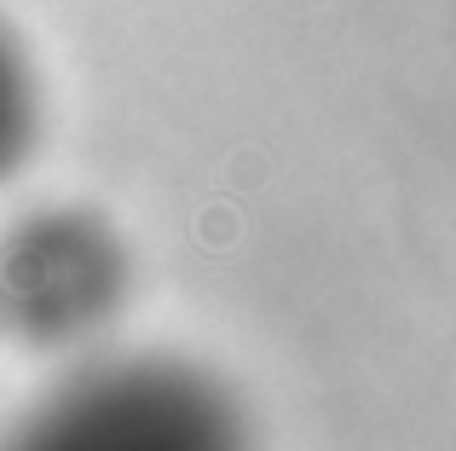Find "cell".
<instances>
[{
    "label": "cell",
    "instance_id": "6da1fadb",
    "mask_svg": "<svg viewBox=\"0 0 456 451\" xmlns=\"http://www.w3.org/2000/svg\"><path fill=\"white\" fill-rule=\"evenodd\" d=\"M0 451H248L232 394L162 353L81 365L46 388Z\"/></svg>",
    "mask_w": 456,
    "mask_h": 451
},
{
    "label": "cell",
    "instance_id": "7a4b0ae2",
    "mask_svg": "<svg viewBox=\"0 0 456 451\" xmlns=\"http://www.w3.org/2000/svg\"><path fill=\"white\" fill-rule=\"evenodd\" d=\"M122 255L87 220H41L0 260V313L29 336H76L116 301Z\"/></svg>",
    "mask_w": 456,
    "mask_h": 451
},
{
    "label": "cell",
    "instance_id": "3957f363",
    "mask_svg": "<svg viewBox=\"0 0 456 451\" xmlns=\"http://www.w3.org/2000/svg\"><path fill=\"white\" fill-rule=\"evenodd\" d=\"M35 139H41V76L23 41L0 23V180L29 162Z\"/></svg>",
    "mask_w": 456,
    "mask_h": 451
}]
</instances>
